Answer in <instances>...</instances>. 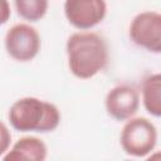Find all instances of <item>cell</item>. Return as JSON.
Instances as JSON below:
<instances>
[{"instance_id": "52a82bcc", "label": "cell", "mask_w": 161, "mask_h": 161, "mask_svg": "<svg viewBox=\"0 0 161 161\" xmlns=\"http://www.w3.org/2000/svg\"><path fill=\"white\" fill-rule=\"evenodd\" d=\"M104 106L107 113L116 121H127L133 117L140 107L138 92L128 86L119 84L109 89L106 96Z\"/></svg>"}, {"instance_id": "7c38bea8", "label": "cell", "mask_w": 161, "mask_h": 161, "mask_svg": "<svg viewBox=\"0 0 161 161\" xmlns=\"http://www.w3.org/2000/svg\"><path fill=\"white\" fill-rule=\"evenodd\" d=\"M11 15V10H10V5L8 0H0V25L5 24Z\"/></svg>"}, {"instance_id": "5b68a950", "label": "cell", "mask_w": 161, "mask_h": 161, "mask_svg": "<svg viewBox=\"0 0 161 161\" xmlns=\"http://www.w3.org/2000/svg\"><path fill=\"white\" fill-rule=\"evenodd\" d=\"M131 40L152 53L161 52V15L157 11L137 14L130 25Z\"/></svg>"}, {"instance_id": "9c48e42d", "label": "cell", "mask_w": 161, "mask_h": 161, "mask_svg": "<svg viewBox=\"0 0 161 161\" xmlns=\"http://www.w3.org/2000/svg\"><path fill=\"white\" fill-rule=\"evenodd\" d=\"M142 102L145 109L153 117L161 116V75H147L142 83Z\"/></svg>"}, {"instance_id": "30bf717a", "label": "cell", "mask_w": 161, "mask_h": 161, "mask_svg": "<svg viewBox=\"0 0 161 161\" xmlns=\"http://www.w3.org/2000/svg\"><path fill=\"white\" fill-rule=\"evenodd\" d=\"M18 15L30 23L39 21L48 11V0H14Z\"/></svg>"}, {"instance_id": "277c9868", "label": "cell", "mask_w": 161, "mask_h": 161, "mask_svg": "<svg viewBox=\"0 0 161 161\" xmlns=\"http://www.w3.org/2000/svg\"><path fill=\"white\" fill-rule=\"evenodd\" d=\"M6 53L18 62H29L40 50V35L29 24H15L5 35Z\"/></svg>"}, {"instance_id": "8992f818", "label": "cell", "mask_w": 161, "mask_h": 161, "mask_svg": "<svg viewBox=\"0 0 161 161\" xmlns=\"http://www.w3.org/2000/svg\"><path fill=\"white\" fill-rule=\"evenodd\" d=\"M64 14L70 25L87 30L103 21L107 5L104 0H65Z\"/></svg>"}, {"instance_id": "7a4b0ae2", "label": "cell", "mask_w": 161, "mask_h": 161, "mask_svg": "<svg viewBox=\"0 0 161 161\" xmlns=\"http://www.w3.org/2000/svg\"><path fill=\"white\" fill-rule=\"evenodd\" d=\"M9 122L20 132H52L60 122V112L55 104L35 97H24L9 109Z\"/></svg>"}, {"instance_id": "ba28073f", "label": "cell", "mask_w": 161, "mask_h": 161, "mask_svg": "<svg viewBox=\"0 0 161 161\" xmlns=\"http://www.w3.org/2000/svg\"><path fill=\"white\" fill-rule=\"evenodd\" d=\"M48 155L47 145L38 137L34 136H25L19 138L11 147L10 151H8L4 155L5 161H44Z\"/></svg>"}, {"instance_id": "3957f363", "label": "cell", "mask_w": 161, "mask_h": 161, "mask_svg": "<svg viewBox=\"0 0 161 161\" xmlns=\"http://www.w3.org/2000/svg\"><path fill=\"white\" fill-rule=\"evenodd\" d=\"M119 142L127 155L145 157L156 147L157 130L155 125L145 117H131L121 131Z\"/></svg>"}, {"instance_id": "8fae6325", "label": "cell", "mask_w": 161, "mask_h": 161, "mask_svg": "<svg viewBox=\"0 0 161 161\" xmlns=\"http://www.w3.org/2000/svg\"><path fill=\"white\" fill-rule=\"evenodd\" d=\"M11 143V133L5 123L0 121V156L6 153Z\"/></svg>"}, {"instance_id": "6da1fadb", "label": "cell", "mask_w": 161, "mask_h": 161, "mask_svg": "<svg viewBox=\"0 0 161 161\" xmlns=\"http://www.w3.org/2000/svg\"><path fill=\"white\" fill-rule=\"evenodd\" d=\"M68 67L79 79H89L103 70L108 63V47L97 33L79 31L67 40Z\"/></svg>"}]
</instances>
